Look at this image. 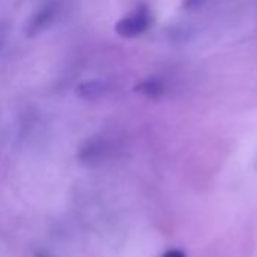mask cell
Masks as SVG:
<instances>
[{"label": "cell", "mask_w": 257, "mask_h": 257, "mask_svg": "<svg viewBox=\"0 0 257 257\" xmlns=\"http://www.w3.org/2000/svg\"><path fill=\"white\" fill-rule=\"evenodd\" d=\"M149 26H151L149 14L146 11H140V12H136V14L117 21L116 32L120 36L133 38V36H139V35L145 33L149 29Z\"/></svg>", "instance_id": "obj_1"}, {"label": "cell", "mask_w": 257, "mask_h": 257, "mask_svg": "<svg viewBox=\"0 0 257 257\" xmlns=\"http://www.w3.org/2000/svg\"><path fill=\"white\" fill-rule=\"evenodd\" d=\"M56 17V6L53 3H48V5H44L30 20L29 23V27H27V33L30 36H35L38 35L39 32H42L45 27L50 26V23L54 20Z\"/></svg>", "instance_id": "obj_2"}, {"label": "cell", "mask_w": 257, "mask_h": 257, "mask_svg": "<svg viewBox=\"0 0 257 257\" xmlns=\"http://www.w3.org/2000/svg\"><path fill=\"white\" fill-rule=\"evenodd\" d=\"M108 92V84L101 81V80H93V81H86L81 83L77 89V95L84 99H95L101 98Z\"/></svg>", "instance_id": "obj_3"}, {"label": "cell", "mask_w": 257, "mask_h": 257, "mask_svg": "<svg viewBox=\"0 0 257 257\" xmlns=\"http://www.w3.org/2000/svg\"><path fill=\"white\" fill-rule=\"evenodd\" d=\"M137 90H140L142 93H145L148 96H157L163 92V86H161V83H158L155 80H149V81L139 84Z\"/></svg>", "instance_id": "obj_4"}, {"label": "cell", "mask_w": 257, "mask_h": 257, "mask_svg": "<svg viewBox=\"0 0 257 257\" xmlns=\"http://www.w3.org/2000/svg\"><path fill=\"white\" fill-rule=\"evenodd\" d=\"M161 257H185V254L181 250H169V251H166Z\"/></svg>", "instance_id": "obj_5"}]
</instances>
